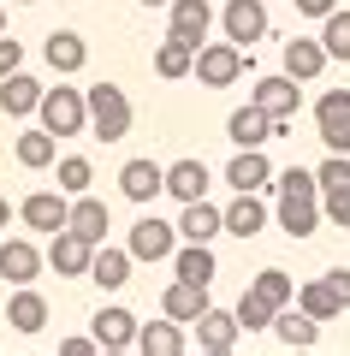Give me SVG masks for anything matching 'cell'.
Here are the masks:
<instances>
[{"mask_svg": "<svg viewBox=\"0 0 350 356\" xmlns=\"http://www.w3.org/2000/svg\"><path fill=\"white\" fill-rule=\"evenodd\" d=\"M273 191H279V208H273L279 232L297 238V243L315 238L321 220H326V208H321V178L303 172V166H285V172H273Z\"/></svg>", "mask_w": 350, "mask_h": 356, "instance_id": "cell-1", "label": "cell"}, {"mask_svg": "<svg viewBox=\"0 0 350 356\" xmlns=\"http://www.w3.org/2000/svg\"><path fill=\"white\" fill-rule=\"evenodd\" d=\"M36 119L54 131V137H77V131H89V89H77V83H48Z\"/></svg>", "mask_w": 350, "mask_h": 356, "instance_id": "cell-2", "label": "cell"}, {"mask_svg": "<svg viewBox=\"0 0 350 356\" xmlns=\"http://www.w3.org/2000/svg\"><path fill=\"white\" fill-rule=\"evenodd\" d=\"M131 95L119 83H89V137H101V143H119V137H131Z\"/></svg>", "mask_w": 350, "mask_h": 356, "instance_id": "cell-3", "label": "cell"}, {"mask_svg": "<svg viewBox=\"0 0 350 356\" xmlns=\"http://www.w3.org/2000/svg\"><path fill=\"white\" fill-rule=\"evenodd\" d=\"M244 72H250V48H238L232 36L196 48V83L202 89H225V83H238Z\"/></svg>", "mask_w": 350, "mask_h": 356, "instance_id": "cell-4", "label": "cell"}, {"mask_svg": "<svg viewBox=\"0 0 350 356\" xmlns=\"http://www.w3.org/2000/svg\"><path fill=\"white\" fill-rule=\"evenodd\" d=\"M95 250H101V243H89L83 232L60 226V232H54V243H48V267L60 273V280H89V261H95Z\"/></svg>", "mask_w": 350, "mask_h": 356, "instance_id": "cell-5", "label": "cell"}, {"mask_svg": "<svg viewBox=\"0 0 350 356\" xmlns=\"http://www.w3.org/2000/svg\"><path fill=\"white\" fill-rule=\"evenodd\" d=\"M315 131L333 154H350V89H326L315 102Z\"/></svg>", "mask_w": 350, "mask_h": 356, "instance_id": "cell-6", "label": "cell"}, {"mask_svg": "<svg viewBox=\"0 0 350 356\" xmlns=\"http://www.w3.org/2000/svg\"><path fill=\"white\" fill-rule=\"evenodd\" d=\"M220 30L238 42V48H255V42L273 30L267 24V0H225L220 6Z\"/></svg>", "mask_w": 350, "mask_h": 356, "instance_id": "cell-7", "label": "cell"}, {"mask_svg": "<svg viewBox=\"0 0 350 356\" xmlns=\"http://www.w3.org/2000/svg\"><path fill=\"white\" fill-rule=\"evenodd\" d=\"M250 102L262 107V113H273L279 125H291V119H297V107H303V83H297L291 72H279V77H255Z\"/></svg>", "mask_w": 350, "mask_h": 356, "instance_id": "cell-8", "label": "cell"}, {"mask_svg": "<svg viewBox=\"0 0 350 356\" xmlns=\"http://www.w3.org/2000/svg\"><path fill=\"white\" fill-rule=\"evenodd\" d=\"M178 220H137V226H131V255H137V261H173L178 255Z\"/></svg>", "mask_w": 350, "mask_h": 356, "instance_id": "cell-9", "label": "cell"}, {"mask_svg": "<svg viewBox=\"0 0 350 356\" xmlns=\"http://www.w3.org/2000/svg\"><path fill=\"white\" fill-rule=\"evenodd\" d=\"M18 220H24L30 232H60V226H72V196L65 191H30L24 202H18Z\"/></svg>", "mask_w": 350, "mask_h": 356, "instance_id": "cell-10", "label": "cell"}, {"mask_svg": "<svg viewBox=\"0 0 350 356\" xmlns=\"http://www.w3.org/2000/svg\"><path fill=\"white\" fill-rule=\"evenodd\" d=\"M101 339V350H137V332H143V321L131 315V309H119V303H101L95 309V327H89Z\"/></svg>", "mask_w": 350, "mask_h": 356, "instance_id": "cell-11", "label": "cell"}, {"mask_svg": "<svg viewBox=\"0 0 350 356\" xmlns=\"http://www.w3.org/2000/svg\"><path fill=\"white\" fill-rule=\"evenodd\" d=\"M279 131H285V125H279L273 113H262L255 102H250V107H238V113L225 119V137L238 143V149H267V143H273Z\"/></svg>", "mask_w": 350, "mask_h": 356, "instance_id": "cell-12", "label": "cell"}, {"mask_svg": "<svg viewBox=\"0 0 350 356\" xmlns=\"http://www.w3.org/2000/svg\"><path fill=\"white\" fill-rule=\"evenodd\" d=\"M208 30H214V6L208 0H173V6H166V36H184L190 48H202Z\"/></svg>", "mask_w": 350, "mask_h": 356, "instance_id": "cell-13", "label": "cell"}, {"mask_svg": "<svg viewBox=\"0 0 350 356\" xmlns=\"http://www.w3.org/2000/svg\"><path fill=\"white\" fill-rule=\"evenodd\" d=\"M161 191H166V166H154L149 154H137V161L119 166V196H125V202H154Z\"/></svg>", "mask_w": 350, "mask_h": 356, "instance_id": "cell-14", "label": "cell"}, {"mask_svg": "<svg viewBox=\"0 0 350 356\" xmlns=\"http://www.w3.org/2000/svg\"><path fill=\"white\" fill-rule=\"evenodd\" d=\"M238 332H244L238 309H208V315L196 321V350H208V356H225V350H238Z\"/></svg>", "mask_w": 350, "mask_h": 356, "instance_id": "cell-15", "label": "cell"}, {"mask_svg": "<svg viewBox=\"0 0 350 356\" xmlns=\"http://www.w3.org/2000/svg\"><path fill=\"white\" fill-rule=\"evenodd\" d=\"M42 261H48V255H42L30 238H0V280L6 285H30L42 273Z\"/></svg>", "mask_w": 350, "mask_h": 356, "instance_id": "cell-16", "label": "cell"}, {"mask_svg": "<svg viewBox=\"0 0 350 356\" xmlns=\"http://www.w3.org/2000/svg\"><path fill=\"white\" fill-rule=\"evenodd\" d=\"M267 220H273V214H267L262 191H238V196H232V208H225V232H232V238H244V243L262 238Z\"/></svg>", "mask_w": 350, "mask_h": 356, "instance_id": "cell-17", "label": "cell"}, {"mask_svg": "<svg viewBox=\"0 0 350 356\" xmlns=\"http://www.w3.org/2000/svg\"><path fill=\"white\" fill-rule=\"evenodd\" d=\"M326 65H333V54H326L321 36H291V42H285V72L297 77V83H315Z\"/></svg>", "mask_w": 350, "mask_h": 356, "instance_id": "cell-18", "label": "cell"}, {"mask_svg": "<svg viewBox=\"0 0 350 356\" xmlns=\"http://www.w3.org/2000/svg\"><path fill=\"white\" fill-rule=\"evenodd\" d=\"M220 232H225V208H214L208 196L184 202V214H178V238L184 243H214Z\"/></svg>", "mask_w": 350, "mask_h": 356, "instance_id": "cell-19", "label": "cell"}, {"mask_svg": "<svg viewBox=\"0 0 350 356\" xmlns=\"http://www.w3.org/2000/svg\"><path fill=\"white\" fill-rule=\"evenodd\" d=\"M42 95H48V89H42L36 77L24 72V65H18L13 77H0V113H6V119H24V113H36V107H42Z\"/></svg>", "mask_w": 350, "mask_h": 356, "instance_id": "cell-20", "label": "cell"}, {"mask_svg": "<svg viewBox=\"0 0 350 356\" xmlns=\"http://www.w3.org/2000/svg\"><path fill=\"white\" fill-rule=\"evenodd\" d=\"M208 285H190V280H173L161 291V315H173V321H190V327H196L202 315H208Z\"/></svg>", "mask_w": 350, "mask_h": 356, "instance_id": "cell-21", "label": "cell"}, {"mask_svg": "<svg viewBox=\"0 0 350 356\" xmlns=\"http://www.w3.org/2000/svg\"><path fill=\"white\" fill-rule=\"evenodd\" d=\"M225 184H232V191H267V184H273V161H267V149H238L232 166H225Z\"/></svg>", "mask_w": 350, "mask_h": 356, "instance_id": "cell-22", "label": "cell"}, {"mask_svg": "<svg viewBox=\"0 0 350 356\" xmlns=\"http://www.w3.org/2000/svg\"><path fill=\"white\" fill-rule=\"evenodd\" d=\"M273 332H279V344H291V350H315V344H321V321H315L309 309H297V303H285L273 315Z\"/></svg>", "mask_w": 350, "mask_h": 356, "instance_id": "cell-23", "label": "cell"}, {"mask_svg": "<svg viewBox=\"0 0 350 356\" xmlns=\"http://www.w3.org/2000/svg\"><path fill=\"white\" fill-rule=\"evenodd\" d=\"M42 54H48V65H54L60 77H72V72H83V65H89V42L77 36V30H48Z\"/></svg>", "mask_w": 350, "mask_h": 356, "instance_id": "cell-24", "label": "cell"}, {"mask_svg": "<svg viewBox=\"0 0 350 356\" xmlns=\"http://www.w3.org/2000/svg\"><path fill=\"white\" fill-rule=\"evenodd\" d=\"M166 196H173L178 208H184V202H196V196H208V166H202L196 154L173 161V166H166Z\"/></svg>", "mask_w": 350, "mask_h": 356, "instance_id": "cell-25", "label": "cell"}, {"mask_svg": "<svg viewBox=\"0 0 350 356\" xmlns=\"http://www.w3.org/2000/svg\"><path fill=\"white\" fill-rule=\"evenodd\" d=\"M184 321H173V315H161V321H143V332H137V350L143 356H178L184 350Z\"/></svg>", "mask_w": 350, "mask_h": 356, "instance_id": "cell-26", "label": "cell"}, {"mask_svg": "<svg viewBox=\"0 0 350 356\" xmlns=\"http://www.w3.org/2000/svg\"><path fill=\"white\" fill-rule=\"evenodd\" d=\"M131 267H137L131 243H125V250H113V243H101V250H95V261H89V280H95L101 291H119V285L131 280Z\"/></svg>", "mask_w": 350, "mask_h": 356, "instance_id": "cell-27", "label": "cell"}, {"mask_svg": "<svg viewBox=\"0 0 350 356\" xmlns=\"http://www.w3.org/2000/svg\"><path fill=\"white\" fill-rule=\"evenodd\" d=\"M154 72H161L166 83H184V77H196V48H190L184 36H166L161 48H154Z\"/></svg>", "mask_w": 350, "mask_h": 356, "instance_id": "cell-28", "label": "cell"}, {"mask_svg": "<svg viewBox=\"0 0 350 356\" xmlns=\"http://www.w3.org/2000/svg\"><path fill=\"white\" fill-rule=\"evenodd\" d=\"M6 321H13V327L24 332V339H30V332H42V327H48V297H42V291H30V285H18V291H13V303H6Z\"/></svg>", "mask_w": 350, "mask_h": 356, "instance_id": "cell-29", "label": "cell"}, {"mask_svg": "<svg viewBox=\"0 0 350 356\" xmlns=\"http://www.w3.org/2000/svg\"><path fill=\"white\" fill-rule=\"evenodd\" d=\"M297 309H309L315 321H338V315H344V297H338L333 280L321 273V280H303L297 285Z\"/></svg>", "mask_w": 350, "mask_h": 356, "instance_id": "cell-30", "label": "cell"}, {"mask_svg": "<svg viewBox=\"0 0 350 356\" xmlns=\"http://www.w3.org/2000/svg\"><path fill=\"white\" fill-rule=\"evenodd\" d=\"M173 273H178V280H190V285H214L220 261H214V250H208V243H178V255H173Z\"/></svg>", "mask_w": 350, "mask_h": 356, "instance_id": "cell-31", "label": "cell"}, {"mask_svg": "<svg viewBox=\"0 0 350 356\" xmlns=\"http://www.w3.org/2000/svg\"><path fill=\"white\" fill-rule=\"evenodd\" d=\"M18 166H30V172H42V166H54V154H60V137H54L48 125H36V131H18Z\"/></svg>", "mask_w": 350, "mask_h": 356, "instance_id": "cell-32", "label": "cell"}, {"mask_svg": "<svg viewBox=\"0 0 350 356\" xmlns=\"http://www.w3.org/2000/svg\"><path fill=\"white\" fill-rule=\"evenodd\" d=\"M107 226H113V220H107V202H95V196H72V232H83V238L89 243H107Z\"/></svg>", "mask_w": 350, "mask_h": 356, "instance_id": "cell-33", "label": "cell"}, {"mask_svg": "<svg viewBox=\"0 0 350 356\" xmlns=\"http://www.w3.org/2000/svg\"><path fill=\"white\" fill-rule=\"evenodd\" d=\"M250 285H255V291H262V297H267V303H273V309L297 303V280H291L285 267H262V273H255Z\"/></svg>", "mask_w": 350, "mask_h": 356, "instance_id": "cell-34", "label": "cell"}, {"mask_svg": "<svg viewBox=\"0 0 350 356\" xmlns=\"http://www.w3.org/2000/svg\"><path fill=\"white\" fill-rule=\"evenodd\" d=\"M273 315H279V309L267 303L255 285H244V297H238V321H244V332H267V327H273Z\"/></svg>", "mask_w": 350, "mask_h": 356, "instance_id": "cell-35", "label": "cell"}, {"mask_svg": "<svg viewBox=\"0 0 350 356\" xmlns=\"http://www.w3.org/2000/svg\"><path fill=\"white\" fill-rule=\"evenodd\" d=\"M321 42L333 60H350V6H333V13L321 18Z\"/></svg>", "mask_w": 350, "mask_h": 356, "instance_id": "cell-36", "label": "cell"}, {"mask_svg": "<svg viewBox=\"0 0 350 356\" xmlns=\"http://www.w3.org/2000/svg\"><path fill=\"white\" fill-rule=\"evenodd\" d=\"M89 184H95V166H89L83 154H65V161H60V191L65 196H83Z\"/></svg>", "mask_w": 350, "mask_h": 356, "instance_id": "cell-37", "label": "cell"}, {"mask_svg": "<svg viewBox=\"0 0 350 356\" xmlns=\"http://www.w3.org/2000/svg\"><path fill=\"white\" fill-rule=\"evenodd\" d=\"M315 178H321V191H338V184H350V154H333V149H326V161L315 166Z\"/></svg>", "mask_w": 350, "mask_h": 356, "instance_id": "cell-38", "label": "cell"}, {"mask_svg": "<svg viewBox=\"0 0 350 356\" xmlns=\"http://www.w3.org/2000/svg\"><path fill=\"white\" fill-rule=\"evenodd\" d=\"M321 208H326V220H333V226H344V232H350V184H338V191H321Z\"/></svg>", "mask_w": 350, "mask_h": 356, "instance_id": "cell-39", "label": "cell"}, {"mask_svg": "<svg viewBox=\"0 0 350 356\" xmlns=\"http://www.w3.org/2000/svg\"><path fill=\"white\" fill-rule=\"evenodd\" d=\"M18 65H24V42H18V36H0V77H13Z\"/></svg>", "mask_w": 350, "mask_h": 356, "instance_id": "cell-40", "label": "cell"}, {"mask_svg": "<svg viewBox=\"0 0 350 356\" xmlns=\"http://www.w3.org/2000/svg\"><path fill=\"white\" fill-rule=\"evenodd\" d=\"M60 350H65V356H89V350H101V339H95V332H89V339H65Z\"/></svg>", "mask_w": 350, "mask_h": 356, "instance_id": "cell-41", "label": "cell"}, {"mask_svg": "<svg viewBox=\"0 0 350 356\" xmlns=\"http://www.w3.org/2000/svg\"><path fill=\"white\" fill-rule=\"evenodd\" d=\"M333 6H338V0H297V13H303V18H326Z\"/></svg>", "mask_w": 350, "mask_h": 356, "instance_id": "cell-42", "label": "cell"}, {"mask_svg": "<svg viewBox=\"0 0 350 356\" xmlns=\"http://www.w3.org/2000/svg\"><path fill=\"white\" fill-rule=\"evenodd\" d=\"M326 280H333V291L344 297V309H350V273H344V267H333V273H326Z\"/></svg>", "mask_w": 350, "mask_h": 356, "instance_id": "cell-43", "label": "cell"}, {"mask_svg": "<svg viewBox=\"0 0 350 356\" xmlns=\"http://www.w3.org/2000/svg\"><path fill=\"white\" fill-rule=\"evenodd\" d=\"M6 220H13V202H6V196H0V226H6Z\"/></svg>", "mask_w": 350, "mask_h": 356, "instance_id": "cell-44", "label": "cell"}, {"mask_svg": "<svg viewBox=\"0 0 350 356\" xmlns=\"http://www.w3.org/2000/svg\"><path fill=\"white\" fill-rule=\"evenodd\" d=\"M137 6H173V0H137Z\"/></svg>", "mask_w": 350, "mask_h": 356, "instance_id": "cell-45", "label": "cell"}, {"mask_svg": "<svg viewBox=\"0 0 350 356\" xmlns=\"http://www.w3.org/2000/svg\"><path fill=\"white\" fill-rule=\"evenodd\" d=\"M0 36H6V13H0Z\"/></svg>", "mask_w": 350, "mask_h": 356, "instance_id": "cell-46", "label": "cell"}, {"mask_svg": "<svg viewBox=\"0 0 350 356\" xmlns=\"http://www.w3.org/2000/svg\"><path fill=\"white\" fill-rule=\"evenodd\" d=\"M18 6H36V0H18Z\"/></svg>", "mask_w": 350, "mask_h": 356, "instance_id": "cell-47", "label": "cell"}]
</instances>
